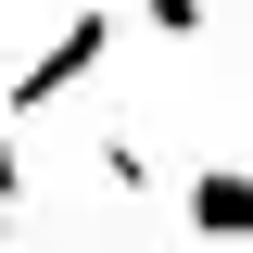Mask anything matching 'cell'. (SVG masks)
I'll list each match as a JSON object with an SVG mask.
<instances>
[{"label":"cell","mask_w":253,"mask_h":253,"mask_svg":"<svg viewBox=\"0 0 253 253\" xmlns=\"http://www.w3.org/2000/svg\"><path fill=\"white\" fill-rule=\"evenodd\" d=\"M177 228H215V241H241V228H253V165H190Z\"/></svg>","instance_id":"obj_1"},{"label":"cell","mask_w":253,"mask_h":253,"mask_svg":"<svg viewBox=\"0 0 253 253\" xmlns=\"http://www.w3.org/2000/svg\"><path fill=\"white\" fill-rule=\"evenodd\" d=\"M203 13H215V0H139V26H152V38H203Z\"/></svg>","instance_id":"obj_2"}]
</instances>
